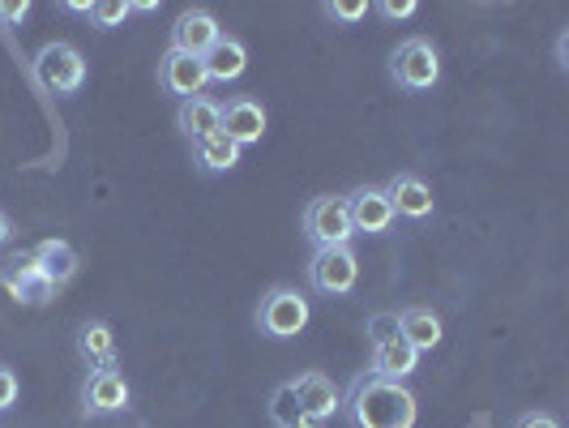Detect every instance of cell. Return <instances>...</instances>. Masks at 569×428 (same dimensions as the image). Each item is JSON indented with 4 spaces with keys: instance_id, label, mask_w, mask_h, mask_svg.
<instances>
[{
    "instance_id": "20",
    "label": "cell",
    "mask_w": 569,
    "mask_h": 428,
    "mask_svg": "<svg viewBox=\"0 0 569 428\" xmlns=\"http://www.w3.org/2000/svg\"><path fill=\"white\" fill-rule=\"evenodd\" d=\"M399 335L416 351H432L441 342V317L432 309H407V313H399Z\"/></svg>"
},
{
    "instance_id": "12",
    "label": "cell",
    "mask_w": 569,
    "mask_h": 428,
    "mask_svg": "<svg viewBox=\"0 0 569 428\" xmlns=\"http://www.w3.org/2000/svg\"><path fill=\"white\" fill-rule=\"evenodd\" d=\"M159 86L184 103V99H198L210 82H206V64L198 57H184V52L168 48L163 60H159Z\"/></svg>"
},
{
    "instance_id": "10",
    "label": "cell",
    "mask_w": 569,
    "mask_h": 428,
    "mask_svg": "<svg viewBox=\"0 0 569 428\" xmlns=\"http://www.w3.org/2000/svg\"><path fill=\"white\" fill-rule=\"evenodd\" d=\"M291 386V395L300 402V411L309 416V420H330L335 411H342V390L326 377V372H300L296 381H287Z\"/></svg>"
},
{
    "instance_id": "16",
    "label": "cell",
    "mask_w": 569,
    "mask_h": 428,
    "mask_svg": "<svg viewBox=\"0 0 569 428\" xmlns=\"http://www.w3.org/2000/svg\"><path fill=\"white\" fill-rule=\"evenodd\" d=\"M34 266H39V275L52 287H64L78 275V249L69 240H43L34 249Z\"/></svg>"
},
{
    "instance_id": "27",
    "label": "cell",
    "mask_w": 569,
    "mask_h": 428,
    "mask_svg": "<svg viewBox=\"0 0 569 428\" xmlns=\"http://www.w3.org/2000/svg\"><path fill=\"white\" fill-rule=\"evenodd\" d=\"M513 428H561L548 411H527V416H518L513 420Z\"/></svg>"
},
{
    "instance_id": "11",
    "label": "cell",
    "mask_w": 569,
    "mask_h": 428,
    "mask_svg": "<svg viewBox=\"0 0 569 428\" xmlns=\"http://www.w3.org/2000/svg\"><path fill=\"white\" fill-rule=\"evenodd\" d=\"M82 402L90 416H112V411H124L129 407V381L116 365H103L86 377L82 386Z\"/></svg>"
},
{
    "instance_id": "8",
    "label": "cell",
    "mask_w": 569,
    "mask_h": 428,
    "mask_svg": "<svg viewBox=\"0 0 569 428\" xmlns=\"http://www.w3.org/2000/svg\"><path fill=\"white\" fill-rule=\"evenodd\" d=\"M219 39H223V30H219V18L210 9H184L176 18V27H171V48L184 52V57L201 60Z\"/></svg>"
},
{
    "instance_id": "23",
    "label": "cell",
    "mask_w": 569,
    "mask_h": 428,
    "mask_svg": "<svg viewBox=\"0 0 569 428\" xmlns=\"http://www.w3.org/2000/svg\"><path fill=\"white\" fill-rule=\"evenodd\" d=\"M129 13H133V9H129V0H94V9H90V18H94V27L99 30L120 27Z\"/></svg>"
},
{
    "instance_id": "3",
    "label": "cell",
    "mask_w": 569,
    "mask_h": 428,
    "mask_svg": "<svg viewBox=\"0 0 569 428\" xmlns=\"http://www.w3.org/2000/svg\"><path fill=\"white\" fill-rule=\"evenodd\" d=\"M305 236L313 240V249H339V245H351V210H347V198L339 193H326V198H313L309 210H305Z\"/></svg>"
},
{
    "instance_id": "9",
    "label": "cell",
    "mask_w": 569,
    "mask_h": 428,
    "mask_svg": "<svg viewBox=\"0 0 569 428\" xmlns=\"http://www.w3.org/2000/svg\"><path fill=\"white\" fill-rule=\"evenodd\" d=\"M347 210H351V228L356 236H381V231L395 228V206L386 198L381 185H360L356 193H347Z\"/></svg>"
},
{
    "instance_id": "22",
    "label": "cell",
    "mask_w": 569,
    "mask_h": 428,
    "mask_svg": "<svg viewBox=\"0 0 569 428\" xmlns=\"http://www.w3.org/2000/svg\"><path fill=\"white\" fill-rule=\"evenodd\" d=\"M270 420L279 428H296L305 420V411H300V402L291 395V386H279V390L270 395Z\"/></svg>"
},
{
    "instance_id": "5",
    "label": "cell",
    "mask_w": 569,
    "mask_h": 428,
    "mask_svg": "<svg viewBox=\"0 0 569 428\" xmlns=\"http://www.w3.org/2000/svg\"><path fill=\"white\" fill-rule=\"evenodd\" d=\"M360 279V261L351 253V245H339V249H317L313 261H309V283L321 296H347Z\"/></svg>"
},
{
    "instance_id": "4",
    "label": "cell",
    "mask_w": 569,
    "mask_h": 428,
    "mask_svg": "<svg viewBox=\"0 0 569 428\" xmlns=\"http://www.w3.org/2000/svg\"><path fill=\"white\" fill-rule=\"evenodd\" d=\"M390 78L402 90H432L441 82V52L428 39H407L390 57Z\"/></svg>"
},
{
    "instance_id": "19",
    "label": "cell",
    "mask_w": 569,
    "mask_h": 428,
    "mask_svg": "<svg viewBox=\"0 0 569 428\" xmlns=\"http://www.w3.org/2000/svg\"><path fill=\"white\" fill-rule=\"evenodd\" d=\"M78 351H82L86 365H94V369H103V365H116V335L108 321H86L82 330H78Z\"/></svg>"
},
{
    "instance_id": "6",
    "label": "cell",
    "mask_w": 569,
    "mask_h": 428,
    "mask_svg": "<svg viewBox=\"0 0 569 428\" xmlns=\"http://www.w3.org/2000/svg\"><path fill=\"white\" fill-rule=\"evenodd\" d=\"M34 73H39V82L48 86V90L73 94L86 82V60L73 43H48L39 52V60H34Z\"/></svg>"
},
{
    "instance_id": "13",
    "label": "cell",
    "mask_w": 569,
    "mask_h": 428,
    "mask_svg": "<svg viewBox=\"0 0 569 428\" xmlns=\"http://www.w3.org/2000/svg\"><path fill=\"white\" fill-rule=\"evenodd\" d=\"M416 365H420V351L399 335V339L377 342V347H372L369 377H381V381H407V377L416 372Z\"/></svg>"
},
{
    "instance_id": "1",
    "label": "cell",
    "mask_w": 569,
    "mask_h": 428,
    "mask_svg": "<svg viewBox=\"0 0 569 428\" xmlns=\"http://www.w3.org/2000/svg\"><path fill=\"white\" fill-rule=\"evenodd\" d=\"M356 428H416V395L402 381L381 377H356L351 395L342 399Z\"/></svg>"
},
{
    "instance_id": "7",
    "label": "cell",
    "mask_w": 569,
    "mask_h": 428,
    "mask_svg": "<svg viewBox=\"0 0 569 428\" xmlns=\"http://www.w3.org/2000/svg\"><path fill=\"white\" fill-rule=\"evenodd\" d=\"M219 133L231 138L240 150L261 142V133H266V108L257 99H249V94H236L228 103H219Z\"/></svg>"
},
{
    "instance_id": "31",
    "label": "cell",
    "mask_w": 569,
    "mask_h": 428,
    "mask_svg": "<svg viewBox=\"0 0 569 428\" xmlns=\"http://www.w3.org/2000/svg\"><path fill=\"white\" fill-rule=\"evenodd\" d=\"M296 428H321V420H309V416H305V420H300Z\"/></svg>"
},
{
    "instance_id": "18",
    "label": "cell",
    "mask_w": 569,
    "mask_h": 428,
    "mask_svg": "<svg viewBox=\"0 0 569 428\" xmlns=\"http://www.w3.org/2000/svg\"><path fill=\"white\" fill-rule=\"evenodd\" d=\"M193 159H198V168L206 176H223V171H231L240 163V146L231 142V138H223V133H210L206 142H193Z\"/></svg>"
},
{
    "instance_id": "21",
    "label": "cell",
    "mask_w": 569,
    "mask_h": 428,
    "mask_svg": "<svg viewBox=\"0 0 569 428\" xmlns=\"http://www.w3.org/2000/svg\"><path fill=\"white\" fill-rule=\"evenodd\" d=\"M4 287L13 291V300H22V305H48L52 296H57V287L48 283L39 270H30V275H4Z\"/></svg>"
},
{
    "instance_id": "15",
    "label": "cell",
    "mask_w": 569,
    "mask_h": 428,
    "mask_svg": "<svg viewBox=\"0 0 569 428\" xmlns=\"http://www.w3.org/2000/svg\"><path fill=\"white\" fill-rule=\"evenodd\" d=\"M201 64H206V82H236V78L249 69V48H244L236 34H223V39L201 57Z\"/></svg>"
},
{
    "instance_id": "26",
    "label": "cell",
    "mask_w": 569,
    "mask_h": 428,
    "mask_svg": "<svg viewBox=\"0 0 569 428\" xmlns=\"http://www.w3.org/2000/svg\"><path fill=\"white\" fill-rule=\"evenodd\" d=\"M326 13H330V18H339V22H360V18L369 13V4H342V0H330V4H326Z\"/></svg>"
},
{
    "instance_id": "14",
    "label": "cell",
    "mask_w": 569,
    "mask_h": 428,
    "mask_svg": "<svg viewBox=\"0 0 569 428\" xmlns=\"http://www.w3.org/2000/svg\"><path fill=\"white\" fill-rule=\"evenodd\" d=\"M386 198L395 206V219H428L432 215V189L411 171H402L386 185Z\"/></svg>"
},
{
    "instance_id": "29",
    "label": "cell",
    "mask_w": 569,
    "mask_h": 428,
    "mask_svg": "<svg viewBox=\"0 0 569 428\" xmlns=\"http://www.w3.org/2000/svg\"><path fill=\"white\" fill-rule=\"evenodd\" d=\"M27 13H30L27 0H18V4H0V22H22Z\"/></svg>"
},
{
    "instance_id": "28",
    "label": "cell",
    "mask_w": 569,
    "mask_h": 428,
    "mask_svg": "<svg viewBox=\"0 0 569 428\" xmlns=\"http://www.w3.org/2000/svg\"><path fill=\"white\" fill-rule=\"evenodd\" d=\"M381 13H386V18H411V13H416V0H386Z\"/></svg>"
},
{
    "instance_id": "17",
    "label": "cell",
    "mask_w": 569,
    "mask_h": 428,
    "mask_svg": "<svg viewBox=\"0 0 569 428\" xmlns=\"http://www.w3.org/2000/svg\"><path fill=\"white\" fill-rule=\"evenodd\" d=\"M176 125H180V133L189 138V142H206L210 133H219V103L214 99H184L180 103V112H176Z\"/></svg>"
},
{
    "instance_id": "24",
    "label": "cell",
    "mask_w": 569,
    "mask_h": 428,
    "mask_svg": "<svg viewBox=\"0 0 569 428\" xmlns=\"http://www.w3.org/2000/svg\"><path fill=\"white\" fill-rule=\"evenodd\" d=\"M369 339L372 347L377 342H390V339H399V313H377L369 321Z\"/></svg>"
},
{
    "instance_id": "30",
    "label": "cell",
    "mask_w": 569,
    "mask_h": 428,
    "mask_svg": "<svg viewBox=\"0 0 569 428\" xmlns=\"http://www.w3.org/2000/svg\"><path fill=\"white\" fill-rule=\"evenodd\" d=\"M9 231H13V228H9V219H4V210H0V245L9 240Z\"/></svg>"
},
{
    "instance_id": "25",
    "label": "cell",
    "mask_w": 569,
    "mask_h": 428,
    "mask_svg": "<svg viewBox=\"0 0 569 428\" xmlns=\"http://www.w3.org/2000/svg\"><path fill=\"white\" fill-rule=\"evenodd\" d=\"M13 402H18V372L0 365V411H9Z\"/></svg>"
},
{
    "instance_id": "2",
    "label": "cell",
    "mask_w": 569,
    "mask_h": 428,
    "mask_svg": "<svg viewBox=\"0 0 569 428\" xmlns=\"http://www.w3.org/2000/svg\"><path fill=\"white\" fill-rule=\"evenodd\" d=\"M309 300L296 291V287H270L266 296H261V305H257V326H261V335H270V339H296L305 326H309Z\"/></svg>"
}]
</instances>
